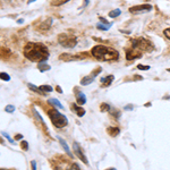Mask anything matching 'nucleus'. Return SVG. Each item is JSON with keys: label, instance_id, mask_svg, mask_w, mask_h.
<instances>
[{"label": "nucleus", "instance_id": "35", "mask_svg": "<svg viewBox=\"0 0 170 170\" xmlns=\"http://www.w3.org/2000/svg\"><path fill=\"white\" fill-rule=\"evenodd\" d=\"M70 169H81V167H79L77 163H73V164L70 166Z\"/></svg>", "mask_w": 170, "mask_h": 170}, {"label": "nucleus", "instance_id": "33", "mask_svg": "<svg viewBox=\"0 0 170 170\" xmlns=\"http://www.w3.org/2000/svg\"><path fill=\"white\" fill-rule=\"evenodd\" d=\"M111 113H112V116H115L116 118H119V116H120V112L118 110H116V109H113V111H111Z\"/></svg>", "mask_w": 170, "mask_h": 170}, {"label": "nucleus", "instance_id": "13", "mask_svg": "<svg viewBox=\"0 0 170 170\" xmlns=\"http://www.w3.org/2000/svg\"><path fill=\"white\" fill-rule=\"evenodd\" d=\"M76 102L79 104V106H82V104H85V103H86V96H85V94L83 93V92H77Z\"/></svg>", "mask_w": 170, "mask_h": 170}, {"label": "nucleus", "instance_id": "37", "mask_svg": "<svg viewBox=\"0 0 170 170\" xmlns=\"http://www.w3.org/2000/svg\"><path fill=\"white\" fill-rule=\"evenodd\" d=\"M22 138H23V135H21V134H17L16 137H15L16 141H19V140H22Z\"/></svg>", "mask_w": 170, "mask_h": 170}, {"label": "nucleus", "instance_id": "23", "mask_svg": "<svg viewBox=\"0 0 170 170\" xmlns=\"http://www.w3.org/2000/svg\"><path fill=\"white\" fill-rule=\"evenodd\" d=\"M13 53L10 52L9 50H7V49H2V51H1V57H2V59L5 58V59H8L9 56H11Z\"/></svg>", "mask_w": 170, "mask_h": 170}, {"label": "nucleus", "instance_id": "26", "mask_svg": "<svg viewBox=\"0 0 170 170\" xmlns=\"http://www.w3.org/2000/svg\"><path fill=\"white\" fill-rule=\"evenodd\" d=\"M110 27H111V26L102 25V23H99V24L96 25V28H98V30H101V31H108V30H109Z\"/></svg>", "mask_w": 170, "mask_h": 170}, {"label": "nucleus", "instance_id": "30", "mask_svg": "<svg viewBox=\"0 0 170 170\" xmlns=\"http://www.w3.org/2000/svg\"><path fill=\"white\" fill-rule=\"evenodd\" d=\"M163 34H164V36H166L167 39H169V40H170V27L166 28V30L163 31Z\"/></svg>", "mask_w": 170, "mask_h": 170}, {"label": "nucleus", "instance_id": "27", "mask_svg": "<svg viewBox=\"0 0 170 170\" xmlns=\"http://www.w3.org/2000/svg\"><path fill=\"white\" fill-rule=\"evenodd\" d=\"M101 72H102V68L101 67H98V68H95L93 72L91 73V75H92L93 77H95V76H98V75H99Z\"/></svg>", "mask_w": 170, "mask_h": 170}, {"label": "nucleus", "instance_id": "16", "mask_svg": "<svg viewBox=\"0 0 170 170\" xmlns=\"http://www.w3.org/2000/svg\"><path fill=\"white\" fill-rule=\"evenodd\" d=\"M38 68H39V70L43 73V72H47V70H50L51 67L47 64V61H41V62H39L38 64Z\"/></svg>", "mask_w": 170, "mask_h": 170}, {"label": "nucleus", "instance_id": "4", "mask_svg": "<svg viewBox=\"0 0 170 170\" xmlns=\"http://www.w3.org/2000/svg\"><path fill=\"white\" fill-rule=\"evenodd\" d=\"M58 41H59V43L64 47V48H67V49L75 48L77 44L76 36L70 35V34H67V33L60 34L59 36H58Z\"/></svg>", "mask_w": 170, "mask_h": 170}, {"label": "nucleus", "instance_id": "19", "mask_svg": "<svg viewBox=\"0 0 170 170\" xmlns=\"http://www.w3.org/2000/svg\"><path fill=\"white\" fill-rule=\"evenodd\" d=\"M68 1H70V0H53V1H51V6L59 7V6H62V5L67 4Z\"/></svg>", "mask_w": 170, "mask_h": 170}, {"label": "nucleus", "instance_id": "11", "mask_svg": "<svg viewBox=\"0 0 170 170\" xmlns=\"http://www.w3.org/2000/svg\"><path fill=\"white\" fill-rule=\"evenodd\" d=\"M57 138H58V141H59V143L61 144V146L64 147V150L66 151V153H67V154L69 155V157H70V158H73V153L70 152V150H69V147H68V145H67V143H66V141H65L62 137H59V136H58Z\"/></svg>", "mask_w": 170, "mask_h": 170}, {"label": "nucleus", "instance_id": "6", "mask_svg": "<svg viewBox=\"0 0 170 170\" xmlns=\"http://www.w3.org/2000/svg\"><path fill=\"white\" fill-rule=\"evenodd\" d=\"M142 57V52L140 50H137L135 48H130V49H126V59L127 60H135Z\"/></svg>", "mask_w": 170, "mask_h": 170}, {"label": "nucleus", "instance_id": "2", "mask_svg": "<svg viewBox=\"0 0 170 170\" xmlns=\"http://www.w3.org/2000/svg\"><path fill=\"white\" fill-rule=\"evenodd\" d=\"M92 56L100 61H117L119 59V52L107 45H95L92 48Z\"/></svg>", "mask_w": 170, "mask_h": 170}, {"label": "nucleus", "instance_id": "34", "mask_svg": "<svg viewBox=\"0 0 170 170\" xmlns=\"http://www.w3.org/2000/svg\"><path fill=\"white\" fill-rule=\"evenodd\" d=\"M138 69H142V70H147V69H150V66H145V65H138L137 66Z\"/></svg>", "mask_w": 170, "mask_h": 170}, {"label": "nucleus", "instance_id": "12", "mask_svg": "<svg viewBox=\"0 0 170 170\" xmlns=\"http://www.w3.org/2000/svg\"><path fill=\"white\" fill-rule=\"evenodd\" d=\"M72 108H73V110L77 113V116H78V117H83V116L85 115V109L84 108L78 107V106L75 104V103H73V104H72Z\"/></svg>", "mask_w": 170, "mask_h": 170}, {"label": "nucleus", "instance_id": "7", "mask_svg": "<svg viewBox=\"0 0 170 170\" xmlns=\"http://www.w3.org/2000/svg\"><path fill=\"white\" fill-rule=\"evenodd\" d=\"M152 9V6L149 4H144V5H137V6H133L129 8V13L130 14H137L141 11H150Z\"/></svg>", "mask_w": 170, "mask_h": 170}, {"label": "nucleus", "instance_id": "17", "mask_svg": "<svg viewBox=\"0 0 170 170\" xmlns=\"http://www.w3.org/2000/svg\"><path fill=\"white\" fill-rule=\"evenodd\" d=\"M33 113H34V116H35V117H36L38 119H39V121L41 123V125L43 126V129L45 130V133H47V134H49V133H48V128H47V126H45V123H44V120L42 119V117L40 116V113H39L38 111L35 110V109H33Z\"/></svg>", "mask_w": 170, "mask_h": 170}, {"label": "nucleus", "instance_id": "21", "mask_svg": "<svg viewBox=\"0 0 170 170\" xmlns=\"http://www.w3.org/2000/svg\"><path fill=\"white\" fill-rule=\"evenodd\" d=\"M100 110H101L102 112H108V111L111 110V108L108 103H101V104H100Z\"/></svg>", "mask_w": 170, "mask_h": 170}, {"label": "nucleus", "instance_id": "1", "mask_svg": "<svg viewBox=\"0 0 170 170\" xmlns=\"http://www.w3.org/2000/svg\"><path fill=\"white\" fill-rule=\"evenodd\" d=\"M24 56L26 59L31 61L41 62V61H47L50 53L48 48L42 43L28 42L24 47Z\"/></svg>", "mask_w": 170, "mask_h": 170}, {"label": "nucleus", "instance_id": "43", "mask_svg": "<svg viewBox=\"0 0 170 170\" xmlns=\"http://www.w3.org/2000/svg\"><path fill=\"white\" fill-rule=\"evenodd\" d=\"M167 70H168V72H169V73H170V68H168V69H167Z\"/></svg>", "mask_w": 170, "mask_h": 170}, {"label": "nucleus", "instance_id": "28", "mask_svg": "<svg viewBox=\"0 0 170 170\" xmlns=\"http://www.w3.org/2000/svg\"><path fill=\"white\" fill-rule=\"evenodd\" d=\"M0 77H1L2 81H6V82H8L9 79H10V76H9L7 73H4V72L0 74Z\"/></svg>", "mask_w": 170, "mask_h": 170}, {"label": "nucleus", "instance_id": "40", "mask_svg": "<svg viewBox=\"0 0 170 170\" xmlns=\"http://www.w3.org/2000/svg\"><path fill=\"white\" fill-rule=\"evenodd\" d=\"M124 109H125V110H133V107H132L130 104H128L127 107H125Z\"/></svg>", "mask_w": 170, "mask_h": 170}, {"label": "nucleus", "instance_id": "3", "mask_svg": "<svg viewBox=\"0 0 170 170\" xmlns=\"http://www.w3.org/2000/svg\"><path fill=\"white\" fill-rule=\"evenodd\" d=\"M49 118H50L51 123L53 124V126L57 128H64L68 125V119L65 115H62L56 109H50L48 111Z\"/></svg>", "mask_w": 170, "mask_h": 170}, {"label": "nucleus", "instance_id": "29", "mask_svg": "<svg viewBox=\"0 0 170 170\" xmlns=\"http://www.w3.org/2000/svg\"><path fill=\"white\" fill-rule=\"evenodd\" d=\"M21 147H22L24 151H27V150H28V143H27L26 141H22V143H21Z\"/></svg>", "mask_w": 170, "mask_h": 170}, {"label": "nucleus", "instance_id": "36", "mask_svg": "<svg viewBox=\"0 0 170 170\" xmlns=\"http://www.w3.org/2000/svg\"><path fill=\"white\" fill-rule=\"evenodd\" d=\"M134 79H135V81H142V79H143V77L138 76V75H135V76H134Z\"/></svg>", "mask_w": 170, "mask_h": 170}, {"label": "nucleus", "instance_id": "18", "mask_svg": "<svg viewBox=\"0 0 170 170\" xmlns=\"http://www.w3.org/2000/svg\"><path fill=\"white\" fill-rule=\"evenodd\" d=\"M94 81V77L92 76V75H89V76H85L82 78V81H81V84L82 85H89L91 84V83H93Z\"/></svg>", "mask_w": 170, "mask_h": 170}, {"label": "nucleus", "instance_id": "31", "mask_svg": "<svg viewBox=\"0 0 170 170\" xmlns=\"http://www.w3.org/2000/svg\"><path fill=\"white\" fill-rule=\"evenodd\" d=\"M99 19H100V21H101L102 23H103V24H104V25H108V26H111V24L110 23H109V22H108V21H107V19H106V18H103V17H99Z\"/></svg>", "mask_w": 170, "mask_h": 170}, {"label": "nucleus", "instance_id": "10", "mask_svg": "<svg viewBox=\"0 0 170 170\" xmlns=\"http://www.w3.org/2000/svg\"><path fill=\"white\" fill-rule=\"evenodd\" d=\"M113 78H115L113 75H108L107 77H103V78H101L102 87H108V86H110L111 83L113 82Z\"/></svg>", "mask_w": 170, "mask_h": 170}, {"label": "nucleus", "instance_id": "41", "mask_svg": "<svg viewBox=\"0 0 170 170\" xmlns=\"http://www.w3.org/2000/svg\"><path fill=\"white\" fill-rule=\"evenodd\" d=\"M23 22H24V19H18V21H17V23H18V24H22Z\"/></svg>", "mask_w": 170, "mask_h": 170}, {"label": "nucleus", "instance_id": "14", "mask_svg": "<svg viewBox=\"0 0 170 170\" xmlns=\"http://www.w3.org/2000/svg\"><path fill=\"white\" fill-rule=\"evenodd\" d=\"M27 86L30 87V90H32V91H34L35 93L40 94V95H43V96H45V94H47L45 92H43L42 90L40 89V86L38 87V86H35V85L32 84V83H28V84H27Z\"/></svg>", "mask_w": 170, "mask_h": 170}, {"label": "nucleus", "instance_id": "42", "mask_svg": "<svg viewBox=\"0 0 170 170\" xmlns=\"http://www.w3.org/2000/svg\"><path fill=\"white\" fill-rule=\"evenodd\" d=\"M34 1H36V0H28V1H27V4H28V5H31V4L34 2Z\"/></svg>", "mask_w": 170, "mask_h": 170}, {"label": "nucleus", "instance_id": "38", "mask_svg": "<svg viewBox=\"0 0 170 170\" xmlns=\"http://www.w3.org/2000/svg\"><path fill=\"white\" fill-rule=\"evenodd\" d=\"M56 91H57L58 93H62V90H61V87H60L59 85H58V86L56 87Z\"/></svg>", "mask_w": 170, "mask_h": 170}, {"label": "nucleus", "instance_id": "15", "mask_svg": "<svg viewBox=\"0 0 170 170\" xmlns=\"http://www.w3.org/2000/svg\"><path fill=\"white\" fill-rule=\"evenodd\" d=\"M107 133H108L111 137H116V136L119 135L120 129H119L118 127H108V129H107Z\"/></svg>", "mask_w": 170, "mask_h": 170}, {"label": "nucleus", "instance_id": "8", "mask_svg": "<svg viewBox=\"0 0 170 170\" xmlns=\"http://www.w3.org/2000/svg\"><path fill=\"white\" fill-rule=\"evenodd\" d=\"M85 57H87L86 53H82V55H68V53H62L61 56H59V59L62 60V61H73V60H79V59H83Z\"/></svg>", "mask_w": 170, "mask_h": 170}, {"label": "nucleus", "instance_id": "22", "mask_svg": "<svg viewBox=\"0 0 170 170\" xmlns=\"http://www.w3.org/2000/svg\"><path fill=\"white\" fill-rule=\"evenodd\" d=\"M120 14H121L120 9H115V10H111L110 13H109V17H111V18H116V17H118Z\"/></svg>", "mask_w": 170, "mask_h": 170}, {"label": "nucleus", "instance_id": "32", "mask_svg": "<svg viewBox=\"0 0 170 170\" xmlns=\"http://www.w3.org/2000/svg\"><path fill=\"white\" fill-rule=\"evenodd\" d=\"M2 136H5V137H6L7 140H8L9 142H10V143H15V142H14V140H11V138H10V136H9L8 134H7V133H5V132H2Z\"/></svg>", "mask_w": 170, "mask_h": 170}, {"label": "nucleus", "instance_id": "39", "mask_svg": "<svg viewBox=\"0 0 170 170\" xmlns=\"http://www.w3.org/2000/svg\"><path fill=\"white\" fill-rule=\"evenodd\" d=\"M31 164H32V169H34V170L36 169V162L34 161V160L32 161V163H31Z\"/></svg>", "mask_w": 170, "mask_h": 170}, {"label": "nucleus", "instance_id": "9", "mask_svg": "<svg viewBox=\"0 0 170 170\" xmlns=\"http://www.w3.org/2000/svg\"><path fill=\"white\" fill-rule=\"evenodd\" d=\"M51 23H52V18H47L44 22H42L40 26H36V30H39V31H43V32H45V31H48L49 28L51 27Z\"/></svg>", "mask_w": 170, "mask_h": 170}, {"label": "nucleus", "instance_id": "5", "mask_svg": "<svg viewBox=\"0 0 170 170\" xmlns=\"http://www.w3.org/2000/svg\"><path fill=\"white\" fill-rule=\"evenodd\" d=\"M73 150H74V153H75V155H76L77 158L81 160L82 162H84L85 164H89V161H87V159H86V157L84 155V152H83V150L81 149V146L78 143L76 142H74V144H73Z\"/></svg>", "mask_w": 170, "mask_h": 170}, {"label": "nucleus", "instance_id": "20", "mask_svg": "<svg viewBox=\"0 0 170 170\" xmlns=\"http://www.w3.org/2000/svg\"><path fill=\"white\" fill-rule=\"evenodd\" d=\"M48 102H49V103H51V104H53L55 107H58L59 109H64V106H62V104H61V102L58 101L57 99H50V100H49Z\"/></svg>", "mask_w": 170, "mask_h": 170}, {"label": "nucleus", "instance_id": "25", "mask_svg": "<svg viewBox=\"0 0 170 170\" xmlns=\"http://www.w3.org/2000/svg\"><path fill=\"white\" fill-rule=\"evenodd\" d=\"M15 111V107L13 106V104H8L6 108H5V112H7V113H13Z\"/></svg>", "mask_w": 170, "mask_h": 170}, {"label": "nucleus", "instance_id": "24", "mask_svg": "<svg viewBox=\"0 0 170 170\" xmlns=\"http://www.w3.org/2000/svg\"><path fill=\"white\" fill-rule=\"evenodd\" d=\"M40 89L42 90L43 92H45V93H47V92H52V91H53V89L51 87L50 85H41Z\"/></svg>", "mask_w": 170, "mask_h": 170}]
</instances>
